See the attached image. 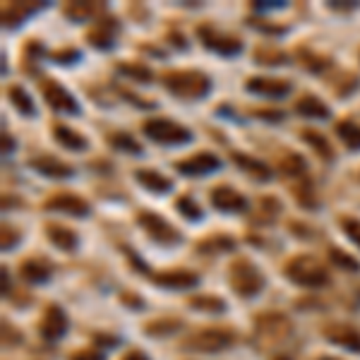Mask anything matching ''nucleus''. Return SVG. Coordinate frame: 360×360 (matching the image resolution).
Masks as SVG:
<instances>
[{
	"label": "nucleus",
	"instance_id": "obj_1",
	"mask_svg": "<svg viewBox=\"0 0 360 360\" xmlns=\"http://www.w3.org/2000/svg\"><path fill=\"white\" fill-rule=\"evenodd\" d=\"M163 87L180 99H202L209 91V80L197 70H171L163 75Z\"/></svg>",
	"mask_w": 360,
	"mask_h": 360
},
{
	"label": "nucleus",
	"instance_id": "obj_2",
	"mask_svg": "<svg viewBox=\"0 0 360 360\" xmlns=\"http://www.w3.org/2000/svg\"><path fill=\"white\" fill-rule=\"evenodd\" d=\"M286 276L298 286H308V288H317L324 286L329 281V271L320 264L315 257H308V255H298V257H291L283 267Z\"/></svg>",
	"mask_w": 360,
	"mask_h": 360
},
{
	"label": "nucleus",
	"instance_id": "obj_3",
	"mask_svg": "<svg viewBox=\"0 0 360 360\" xmlns=\"http://www.w3.org/2000/svg\"><path fill=\"white\" fill-rule=\"evenodd\" d=\"M228 281H231V288L240 298L257 296L262 286H264V276L260 274V269L248 257H240L233 262L231 269H228Z\"/></svg>",
	"mask_w": 360,
	"mask_h": 360
},
{
	"label": "nucleus",
	"instance_id": "obj_4",
	"mask_svg": "<svg viewBox=\"0 0 360 360\" xmlns=\"http://www.w3.org/2000/svg\"><path fill=\"white\" fill-rule=\"evenodd\" d=\"M236 341V334L226 327H207V329L197 331V334L188 336L183 341V346L188 351H200V353H216L223 351V348L233 346Z\"/></svg>",
	"mask_w": 360,
	"mask_h": 360
},
{
	"label": "nucleus",
	"instance_id": "obj_5",
	"mask_svg": "<svg viewBox=\"0 0 360 360\" xmlns=\"http://www.w3.org/2000/svg\"><path fill=\"white\" fill-rule=\"evenodd\" d=\"M142 130L149 140L159 142V144H185V142L193 140V133L183 125L173 123L166 118H151L142 123Z\"/></svg>",
	"mask_w": 360,
	"mask_h": 360
},
{
	"label": "nucleus",
	"instance_id": "obj_6",
	"mask_svg": "<svg viewBox=\"0 0 360 360\" xmlns=\"http://www.w3.org/2000/svg\"><path fill=\"white\" fill-rule=\"evenodd\" d=\"M137 223L144 228V233L151 240H156L159 245H178L183 236L171 226L168 221H163L161 216H156L154 211H140L137 214Z\"/></svg>",
	"mask_w": 360,
	"mask_h": 360
},
{
	"label": "nucleus",
	"instance_id": "obj_7",
	"mask_svg": "<svg viewBox=\"0 0 360 360\" xmlns=\"http://www.w3.org/2000/svg\"><path fill=\"white\" fill-rule=\"evenodd\" d=\"M197 36L202 39L207 48H211V51L221 53V56H236V53L243 51V43H240L236 36H228V34H219V31L214 29V27L204 24L197 29Z\"/></svg>",
	"mask_w": 360,
	"mask_h": 360
},
{
	"label": "nucleus",
	"instance_id": "obj_8",
	"mask_svg": "<svg viewBox=\"0 0 360 360\" xmlns=\"http://www.w3.org/2000/svg\"><path fill=\"white\" fill-rule=\"evenodd\" d=\"M219 168H221V159L216 154H211V151H200V154H193L190 159L176 163V171L190 178L207 176V173H214Z\"/></svg>",
	"mask_w": 360,
	"mask_h": 360
},
{
	"label": "nucleus",
	"instance_id": "obj_9",
	"mask_svg": "<svg viewBox=\"0 0 360 360\" xmlns=\"http://www.w3.org/2000/svg\"><path fill=\"white\" fill-rule=\"evenodd\" d=\"M41 91H43V99L51 108L56 111H63V113H77V101L73 99L68 89L63 84H58L56 80H43L41 82Z\"/></svg>",
	"mask_w": 360,
	"mask_h": 360
},
{
	"label": "nucleus",
	"instance_id": "obj_10",
	"mask_svg": "<svg viewBox=\"0 0 360 360\" xmlns=\"http://www.w3.org/2000/svg\"><path fill=\"white\" fill-rule=\"evenodd\" d=\"M39 331L43 339L48 341H56L68 331V317H65V313L60 310V305H48L39 322Z\"/></svg>",
	"mask_w": 360,
	"mask_h": 360
},
{
	"label": "nucleus",
	"instance_id": "obj_11",
	"mask_svg": "<svg viewBox=\"0 0 360 360\" xmlns=\"http://www.w3.org/2000/svg\"><path fill=\"white\" fill-rule=\"evenodd\" d=\"M43 209H51V211H65V214H73V216H87L89 214V204L84 200L77 197L73 193H56L51 200L43 202Z\"/></svg>",
	"mask_w": 360,
	"mask_h": 360
},
{
	"label": "nucleus",
	"instance_id": "obj_12",
	"mask_svg": "<svg viewBox=\"0 0 360 360\" xmlns=\"http://www.w3.org/2000/svg\"><path fill=\"white\" fill-rule=\"evenodd\" d=\"M248 91L257 96H267V99H283L291 91V82L279 77H250Z\"/></svg>",
	"mask_w": 360,
	"mask_h": 360
},
{
	"label": "nucleus",
	"instance_id": "obj_13",
	"mask_svg": "<svg viewBox=\"0 0 360 360\" xmlns=\"http://www.w3.org/2000/svg\"><path fill=\"white\" fill-rule=\"evenodd\" d=\"M211 204L221 211H228V214H238V211H245L248 200L238 190L228 188V185H219V188L211 190Z\"/></svg>",
	"mask_w": 360,
	"mask_h": 360
},
{
	"label": "nucleus",
	"instance_id": "obj_14",
	"mask_svg": "<svg viewBox=\"0 0 360 360\" xmlns=\"http://www.w3.org/2000/svg\"><path fill=\"white\" fill-rule=\"evenodd\" d=\"M116 34H118V22L113 17H101L99 22H94V24L89 27L87 41L96 48H111Z\"/></svg>",
	"mask_w": 360,
	"mask_h": 360
},
{
	"label": "nucleus",
	"instance_id": "obj_15",
	"mask_svg": "<svg viewBox=\"0 0 360 360\" xmlns=\"http://www.w3.org/2000/svg\"><path fill=\"white\" fill-rule=\"evenodd\" d=\"M154 283L163 288H173V291H183V288H195L200 283V276L188 269H168L161 274H154Z\"/></svg>",
	"mask_w": 360,
	"mask_h": 360
},
{
	"label": "nucleus",
	"instance_id": "obj_16",
	"mask_svg": "<svg viewBox=\"0 0 360 360\" xmlns=\"http://www.w3.org/2000/svg\"><path fill=\"white\" fill-rule=\"evenodd\" d=\"M324 336L331 343L341 348H348V351H356L360 353V331L356 327H348V324H331L324 329Z\"/></svg>",
	"mask_w": 360,
	"mask_h": 360
},
{
	"label": "nucleus",
	"instance_id": "obj_17",
	"mask_svg": "<svg viewBox=\"0 0 360 360\" xmlns=\"http://www.w3.org/2000/svg\"><path fill=\"white\" fill-rule=\"evenodd\" d=\"M257 324V331L269 339H283V336L291 334V322L283 315H276V313H269V315H262V317L255 320Z\"/></svg>",
	"mask_w": 360,
	"mask_h": 360
},
{
	"label": "nucleus",
	"instance_id": "obj_18",
	"mask_svg": "<svg viewBox=\"0 0 360 360\" xmlns=\"http://www.w3.org/2000/svg\"><path fill=\"white\" fill-rule=\"evenodd\" d=\"M31 168L41 173V176H48V178H70L75 173L73 166L63 163L56 156H39V159L31 161Z\"/></svg>",
	"mask_w": 360,
	"mask_h": 360
},
{
	"label": "nucleus",
	"instance_id": "obj_19",
	"mask_svg": "<svg viewBox=\"0 0 360 360\" xmlns=\"http://www.w3.org/2000/svg\"><path fill=\"white\" fill-rule=\"evenodd\" d=\"M20 271L29 283H43L51 276V264L41 257H29L20 264Z\"/></svg>",
	"mask_w": 360,
	"mask_h": 360
},
{
	"label": "nucleus",
	"instance_id": "obj_20",
	"mask_svg": "<svg viewBox=\"0 0 360 360\" xmlns=\"http://www.w3.org/2000/svg\"><path fill=\"white\" fill-rule=\"evenodd\" d=\"M46 236L53 245H56V248L65 250V253H73V250L77 248V236H75V231L60 226V223H48Z\"/></svg>",
	"mask_w": 360,
	"mask_h": 360
},
{
	"label": "nucleus",
	"instance_id": "obj_21",
	"mask_svg": "<svg viewBox=\"0 0 360 360\" xmlns=\"http://www.w3.org/2000/svg\"><path fill=\"white\" fill-rule=\"evenodd\" d=\"M103 13H106V5H101V3H70V5H65V15L75 22H87V20L101 17Z\"/></svg>",
	"mask_w": 360,
	"mask_h": 360
},
{
	"label": "nucleus",
	"instance_id": "obj_22",
	"mask_svg": "<svg viewBox=\"0 0 360 360\" xmlns=\"http://www.w3.org/2000/svg\"><path fill=\"white\" fill-rule=\"evenodd\" d=\"M296 113L305 118H317V120H327L329 118V108H327V103H322L317 96H300L296 101Z\"/></svg>",
	"mask_w": 360,
	"mask_h": 360
},
{
	"label": "nucleus",
	"instance_id": "obj_23",
	"mask_svg": "<svg viewBox=\"0 0 360 360\" xmlns=\"http://www.w3.org/2000/svg\"><path fill=\"white\" fill-rule=\"evenodd\" d=\"M135 178H137V183L142 188L151 190V193H168V190L173 188L171 180L163 178L161 173H156V171H149V168H142V171L135 173Z\"/></svg>",
	"mask_w": 360,
	"mask_h": 360
},
{
	"label": "nucleus",
	"instance_id": "obj_24",
	"mask_svg": "<svg viewBox=\"0 0 360 360\" xmlns=\"http://www.w3.org/2000/svg\"><path fill=\"white\" fill-rule=\"evenodd\" d=\"M233 161H236V166L243 168V171L248 173L250 178H255V180H269L271 178L269 168H267L262 161L253 159V156H248V154H233Z\"/></svg>",
	"mask_w": 360,
	"mask_h": 360
},
{
	"label": "nucleus",
	"instance_id": "obj_25",
	"mask_svg": "<svg viewBox=\"0 0 360 360\" xmlns=\"http://www.w3.org/2000/svg\"><path fill=\"white\" fill-rule=\"evenodd\" d=\"M53 137L58 140V144L68 147V149L73 151L87 149V140L82 137L80 133H75L73 128H68V125H56V128H53Z\"/></svg>",
	"mask_w": 360,
	"mask_h": 360
},
{
	"label": "nucleus",
	"instance_id": "obj_26",
	"mask_svg": "<svg viewBox=\"0 0 360 360\" xmlns=\"http://www.w3.org/2000/svg\"><path fill=\"white\" fill-rule=\"evenodd\" d=\"M41 5H27V3H10L3 8V20L5 27H17L27 15H31L34 10H39Z\"/></svg>",
	"mask_w": 360,
	"mask_h": 360
},
{
	"label": "nucleus",
	"instance_id": "obj_27",
	"mask_svg": "<svg viewBox=\"0 0 360 360\" xmlns=\"http://www.w3.org/2000/svg\"><path fill=\"white\" fill-rule=\"evenodd\" d=\"M303 137L315 151H317V156H322L324 161L334 159V149H331V144L327 142V137L322 133H315V130H303Z\"/></svg>",
	"mask_w": 360,
	"mask_h": 360
},
{
	"label": "nucleus",
	"instance_id": "obj_28",
	"mask_svg": "<svg viewBox=\"0 0 360 360\" xmlns=\"http://www.w3.org/2000/svg\"><path fill=\"white\" fill-rule=\"evenodd\" d=\"M8 99L22 113V116H34V113H36V108H34V103H31L29 94H27V91L22 89V87H17V84L8 89Z\"/></svg>",
	"mask_w": 360,
	"mask_h": 360
},
{
	"label": "nucleus",
	"instance_id": "obj_29",
	"mask_svg": "<svg viewBox=\"0 0 360 360\" xmlns=\"http://www.w3.org/2000/svg\"><path fill=\"white\" fill-rule=\"evenodd\" d=\"M336 133H339L341 142L351 149H360V125H356L353 120H341L336 125Z\"/></svg>",
	"mask_w": 360,
	"mask_h": 360
},
{
	"label": "nucleus",
	"instance_id": "obj_30",
	"mask_svg": "<svg viewBox=\"0 0 360 360\" xmlns=\"http://www.w3.org/2000/svg\"><path fill=\"white\" fill-rule=\"evenodd\" d=\"M180 327L183 324H180L178 320H154L144 327V331L151 336H168V334H173V331H178Z\"/></svg>",
	"mask_w": 360,
	"mask_h": 360
},
{
	"label": "nucleus",
	"instance_id": "obj_31",
	"mask_svg": "<svg viewBox=\"0 0 360 360\" xmlns=\"http://www.w3.org/2000/svg\"><path fill=\"white\" fill-rule=\"evenodd\" d=\"M255 60L262 65H281L286 63V53L279 51V48H271V46H260L255 51Z\"/></svg>",
	"mask_w": 360,
	"mask_h": 360
},
{
	"label": "nucleus",
	"instance_id": "obj_32",
	"mask_svg": "<svg viewBox=\"0 0 360 360\" xmlns=\"http://www.w3.org/2000/svg\"><path fill=\"white\" fill-rule=\"evenodd\" d=\"M118 73L128 75L130 80L137 82H151V70L140 63H118Z\"/></svg>",
	"mask_w": 360,
	"mask_h": 360
},
{
	"label": "nucleus",
	"instance_id": "obj_33",
	"mask_svg": "<svg viewBox=\"0 0 360 360\" xmlns=\"http://www.w3.org/2000/svg\"><path fill=\"white\" fill-rule=\"evenodd\" d=\"M108 142H111V144L116 147V149H120V151H130V154H140V151H142V147L133 137H130L128 133L108 135Z\"/></svg>",
	"mask_w": 360,
	"mask_h": 360
},
{
	"label": "nucleus",
	"instance_id": "obj_34",
	"mask_svg": "<svg viewBox=\"0 0 360 360\" xmlns=\"http://www.w3.org/2000/svg\"><path fill=\"white\" fill-rule=\"evenodd\" d=\"M197 248L202 250V253H223V250L236 248V243H233L231 238H226V236H214L209 240H202Z\"/></svg>",
	"mask_w": 360,
	"mask_h": 360
},
{
	"label": "nucleus",
	"instance_id": "obj_35",
	"mask_svg": "<svg viewBox=\"0 0 360 360\" xmlns=\"http://www.w3.org/2000/svg\"><path fill=\"white\" fill-rule=\"evenodd\" d=\"M176 207H178V211H183V214L188 216L190 221H197V219H202V216H204L202 207L193 197H190V195H183V197H178Z\"/></svg>",
	"mask_w": 360,
	"mask_h": 360
},
{
	"label": "nucleus",
	"instance_id": "obj_36",
	"mask_svg": "<svg viewBox=\"0 0 360 360\" xmlns=\"http://www.w3.org/2000/svg\"><path fill=\"white\" fill-rule=\"evenodd\" d=\"M190 305L197 310H204V313H223V308H226V303L214 296H197L190 300Z\"/></svg>",
	"mask_w": 360,
	"mask_h": 360
},
{
	"label": "nucleus",
	"instance_id": "obj_37",
	"mask_svg": "<svg viewBox=\"0 0 360 360\" xmlns=\"http://www.w3.org/2000/svg\"><path fill=\"white\" fill-rule=\"evenodd\" d=\"M329 260L334 262L336 267H341L343 271H358L360 269V262L353 260L351 255H346L343 250H329Z\"/></svg>",
	"mask_w": 360,
	"mask_h": 360
},
{
	"label": "nucleus",
	"instance_id": "obj_38",
	"mask_svg": "<svg viewBox=\"0 0 360 360\" xmlns=\"http://www.w3.org/2000/svg\"><path fill=\"white\" fill-rule=\"evenodd\" d=\"M281 171L288 173V176H298L300 171H305V161L296 154H286L281 159Z\"/></svg>",
	"mask_w": 360,
	"mask_h": 360
},
{
	"label": "nucleus",
	"instance_id": "obj_39",
	"mask_svg": "<svg viewBox=\"0 0 360 360\" xmlns=\"http://www.w3.org/2000/svg\"><path fill=\"white\" fill-rule=\"evenodd\" d=\"M341 226L343 231L348 233V238L353 240V243L360 248V219H351V216H343L341 219Z\"/></svg>",
	"mask_w": 360,
	"mask_h": 360
},
{
	"label": "nucleus",
	"instance_id": "obj_40",
	"mask_svg": "<svg viewBox=\"0 0 360 360\" xmlns=\"http://www.w3.org/2000/svg\"><path fill=\"white\" fill-rule=\"evenodd\" d=\"M17 231L15 228H10V226H3V250H10V248H15L17 245Z\"/></svg>",
	"mask_w": 360,
	"mask_h": 360
},
{
	"label": "nucleus",
	"instance_id": "obj_41",
	"mask_svg": "<svg viewBox=\"0 0 360 360\" xmlns=\"http://www.w3.org/2000/svg\"><path fill=\"white\" fill-rule=\"evenodd\" d=\"M313 195V190H310V185H305L303 190L296 188V200L300 202V204H305V207H315V197H310Z\"/></svg>",
	"mask_w": 360,
	"mask_h": 360
},
{
	"label": "nucleus",
	"instance_id": "obj_42",
	"mask_svg": "<svg viewBox=\"0 0 360 360\" xmlns=\"http://www.w3.org/2000/svg\"><path fill=\"white\" fill-rule=\"evenodd\" d=\"M73 360H103V353L96 351V348H84V351L75 353Z\"/></svg>",
	"mask_w": 360,
	"mask_h": 360
},
{
	"label": "nucleus",
	"instance_id": "obj_43",
	"mask_svg": "<svg viewBox=\"0 0 360 360\" xmlns=\"http://www.w3.org/2000/svg\"><path fill=\"white\" fill-rule=\"evenodd\" d=\"M53 58H56L58 63H73L75 58H80V51H75V48H65V51L53 53Z\"/></svg>",
	"mask_w": 360,
	"mask_h": 360
},
{
	"label": "nucleus",
	"instance_id": "obj_44",
	"mask_svg": "<svg viewBox=\"0 0 360 360\" xmlns=\"http://www.w3.org/2000/svg\"><path fill=\"white\" fill-rule=\"evenodd\" d=\"M255 8L257 10H274V8H283V3H279V0H264V3H255Z\"/></svg>",
	"mask_w": 360,
	"mask_h": 360
},
{
	"label": "nucleus",
	"instance_id": "obj_45",
	"mask_svg": "<svg viewBox=\"0 0 360 360\" xmlns=\"http://www.w3.org/2000/svg\"><path fill=\"white\" fill-rule=\"evenodd\" d=\"M0 274H3V293H10V271L5 269H0Z\"/></svg>",
	"mask_w": 360,
	"mask_h": 360
},
{
	"label": "nucleus",
	"instance_id": "obj_46",
	"mask_svg": "<svg viewBox=\"0 0 360 360\" xmlns=\"http://www.w3.org/2000/svg\"><path fill=\"white\" fill-rule=\"evenodd\" d=\"M13 147H15V142L10 140V135H3V154H10Z\"/></svg>",
	"mask_w": 360,
	"mask_h": 360
},
{
	"label": "nucleus",
	"instance_id": "obj_47",
	"mask_svg": "<svg viewBox=\"0 0 360 360\" xmlns=\"http://www.w3.org/2000/svg\"><path fill=\"white\" fill-rule=\"evenodd\" d=\"M123 360H149V358H147L144 353H140V351H130Z\"/></svg>",
	"mask_w": 360,
	"mask_h": 360
},
{
	"label": "nucleus",
	"instance_id": "obj_48",
	"mask_svg": "<svg viewBox=\"0 0 360 360\" xmlns=\"http://www.w3.org/2000/svg\"><path fill=\"white\" fill-rule=\"evenodd\" d=\"M331 8H339V10H351V8H356V3H331Z\"/></svg>",
	"mask_w": 360,
	"mask_h": 360
},
{
	"label": "nucleus",
	"instance_id": "obj_49",
	"mask_svg": "<svg viewBox=\"0 0 360 360\" xmlns=\"http://www.w3.org/2000/svg\"><path fill=\"white\" fill-rule=\"evenodd\" d=\"M320 360H336V358H320Z\"/></svg>",
	"mask_w": 360,
	"mask_h": 360
}]
</instances>
